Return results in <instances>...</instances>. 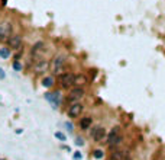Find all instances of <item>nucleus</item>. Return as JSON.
<instances>
[{"mask_svg":"<svg viewBox=\"0 0 165 160\" xmlns=\"http://www.w3.org/2000/svg\"><path fill=\"white\" fill-rule=\"evenodd\" d=\"M123 140H125V137H123V134H122V128L119 125H116L107 133L106 143L109 144V147L116 149L117 146H120L122 143H123Z\"/></svg>","mask_w":165,"mask_h":160,"instance_id":"1","label":"nucleus"},{"mask_svg":"<svg viewBox=\"0 0 165 160\" xmlns=\"http://www.w3.org/2000/svg\"><path fill=\"white\" fill-rule=\"evenodd\" d=\"M90 137L93 138V141L94 143H103L106 137H107V131H106V128L101 125H96L91 128V131H90Z\"/></svg>","mask_w":165,"mask_h":160,"instance_id":"2","label":"nucleus"},{"mask_svg":"<svg viewBox=\"0 0 165 160\" xmlns=\"http://www.w3.org/2000/svg\"><path fill=\"white\" fill-rule=\"evenodd\" d=\"M74 77H76V74L67 71V73H62V74H58L56 80H58V83L61 84L62 89H68V87L74 86Z\"/></svg>","mask_w":165,"mask_h":160,"instance_id":"3","label":"nucleus"},{"mask_svg":"<svg viewBox=\"0 0 165 160\" xmlns=\"http://www.w3.org/2000/svg\"><path fill=\"white\" fill-rule=\"evenodd\" d=\"M83 111H84V105L80 103V102H74V103H71V105L68 106L67 115H68V118L74 119V118H78L80 115L83 114Z\"/></svg>","mask_w":165,"mask_h":160,"instance_id":"4","label":"nucleus"},{"mask_svg":"<svg viewBox=\"0 0 165 160\" xmlns=\"http://www.w3.org/2000/svg\"><path fill=\"white\" fill-rule=\"evenodd\" d=\"M84 95H86L84 89H83V87H78V86H76V87L71 90V93L68 95V98H67V102H70V103L78 102L80 99H83V98H84Z\"/></svg>","mask_w":165,"mask_h":160,"instance_id":"5","label":"nucleus"},{"mask_svg":"<svg viewBox=\"0 0 165 160\" xmlns=\"http://www.w3.org/2000/svg\"><path fill=\"white\" fill-rule=\"evenodd\" d=\"M64 64H65V58L62 56H56L51 61V70L54 71L55 74H59L62 71V69H64Z\"/></svg>","mask_w":165,"mask_h":160,"instance_id":"6","label":"nucleus"},{"mask_svg":"<svg viewBox=\"0 0 165 160\" xmlns=\"http://www.w3.org/2000/svg\"><path fill=\"white\" fill-rule=\"evenodd\" d=\"M49 67H51V63L48 60H36V63L33 66V71L36 74H44L45 71H48Z\"/></svg>","mask_w":165,"mask_h":160,"instance_id":"7","label":"nucleus"},{"mask_svg":"<svg viewBox=\"0 0 165 160\" xmlns=\"http://www.w3.org/2000/svg\"><path fill=\"white\" fill-rule=\"evenodd\" d=\"M7 45L10 50H21L22 47V36L18 34H13L7 38Z\"/></svg>","mask_w":165,"mask_h":160,"instance_id":"8","label":"nucleus"},{"mask_svg":"<svg viewBox=\"0 0 165 160\" xmlns=\"http://www.w3.org/2000/svg\"><path fill=\"white\" fill-rule=\"evenodd\" d=\"M12 35V25L9 22L0 23V42L7 41V38Z\"/></svg>","mask_w":165,"mask_h":160,"instance_id":"9","label":"nucleus"},{"mask_svg":"<svg viewBox=\"0 0 165 160\" xmlns=\"http://www.w3.org/2000/svg\"><path fill=\"white\" fill-rule=\"evenodd\" d=\"M45 99L48 101V102H51L52 105V108L56 109L58 108V105H59V101H61V93L59 92H54V93H45Z\"/></svg>","mask_w":165,"mask_h":160,"instance_id":"10","label":"nucleus"},{"mask_svg":"<svg viewBox=\"0 0 165 160\" xmlns=\"http://www.w3.org/2000/svg\"><path fill=\"white\" fill-rule=\"evenodd\" d=\"M80 130H83V131H87L91 128L93 125V116H90V115H86V116H83V118H80Z\"/></svg>","mask_w":165,"mask_h":160,"instance_id":"11","label":"nucleus"},{"mask_svg":"<svg viewBox=\"0 0 165 160\" xmlns=\"http://www.w3.org/2000/svg\"><path fill=\"white\" fill-rule=\"evenodd\" d=\"M44 50H45V44L42 42V41H38V42H35L32 47V56L33 57H38V56H41L42 53H44Z\"/></svg>","mask_w":165,"mask_h":160,"instance_id":"12","label":"nucleus"},{"mask_svg":"<svg viewBox=\"0 0 165 160\" xmlns=\"http://www.w3.org/2000/svg\"><path fill=\"white\" fill-rule=\"evenodd\" d=\"M87 83H88V79L84 74H76V77H74V86L83 87V86L87 84Z\"/></svg>","mask_w":165,"mask_h":160,"instance_id":"13","label":"nucleus"},{"mask_svg":"<svg viewBox=\"0 0 165 160\" xmlns=\"http://www.w3.org/2000/svg\"><path fill=\"white\" fill-rule=\"evenodd\" d=\"M55 83V79L52 76H45L44 79H42V86L44 87H52Z\"/></svg>","mask_w":165,"mask_h":160,"instance_id":"14","label":"nucleus"},{"mask_svg":"<svg viewBox=\"0 0 165 160\" xmlns=\"http://www.w3.org/2000/svg\"><path fill=\"white\" fill-rule=\"evenodd\" d=\"M128 153L126 151H122V150H114L111 153V160H122Z\"/></svg>","mask_w":165,"mask_h":160,"instance_id":"15","label":"nucleus"},{"mask_svg":"<svg viewBox=\"0 0 165 160\" xmlns=\"http://www.w3.org/2000/svg\"><path fill=\"white\" fill-rule=\"evenodd\" d=\"M0 57L3 58V60H7V58L10 57V48L9 47H1L0 48Z\"/></svg>","mask_w":165,"mask_h":160,"instance_id":"16","label":"nucleus"},{"mask_svg":"<svg viewBox=\"0 0 165 160\" xmlns=\"http://www.w3.org/2000/svg\"><path fill=\"white\" fill-rule=\"evenodd\" d=\"M93 157H94V159H97V160L103 159V157H104V151H103V150H100V149L94 150V151H93Z\"/></svg>","mask_w":165,"mask_h":160,"instance_id":"17","label":"nucleus"},{"mask_svg":"<svg viewBox=\"0 0 165 160\" xmlns=\"http://www.w3.org/2000/svg\"><path fill=\"white\" fill-rule=\"evenodd\" d=\"M13 69L16 70V71H22V64L19 63V60H15V61H13Z\"/></svg>","mask_w":165,"mask_h":160,"instance_id":"18","label":"nucleus"},{"mask_svg":"<svg viewBox=\"0 0 165 160\" xmlns=\"http://www.w3.org/2000/svg\"><path fill=\"white\" fill-rule=\"evenodd\" d=\"M55 138H58L59 141H65V140H67L65 134H62V133H59V131H56V133H55Z\"/></svg>","mask_w":165,"mask_h":160,"instance_id":"19","label":"nucleus"},{"mask_svg":"<svg viewBox=\"0 0 165 160\" xmlns=\"http://www.w3.org/2000/svg\"><path fill=\"white\" fill-rule=\"evenodd\" d=\"M76 146H80V147H81V146H84V140H83L81 137H78L77 140H76Z\"/></svg>","mask_w":165,"mask_h":160,"instance_id":"20","label":"nucleus"},{"mask_svg":"<svg viewBox=\"0 0 165 160\" xmlns=\"http://www.w3.org/2000/svg\"><path fill=\"white\" fill-rule=\"evenodd\" d=\"M65 127H67V130H68L70 133H73V131H74V127H73V124H71V122H68V121H67Z\"/></svg>","mask_w":165,"mask_h":160,"instance_id":"21","label":"nucleus"},{"mask_svg":"<svg viewBox=\"0 0 165 160\" xmlns=\"http://www.w3.org/2000/svg\"><path fill=\"white\" fill-rule=\"evenodd\" d=\"M81 159H83V154L80 151H76L74 153V160H81Z\"/></svg>","mask_w":165,"mask_h":160,"instance_id":"22","label":"nucleus"},{"mask_svg":"<svg viewBox=\"0 0 165 160\" xmlns=\"http://www.w3.org/2000/svg\"><path fill=\"white\" fill-rule=\"evenodd\" d=\"M6 79V74H4V70L0 69V80H4Z\"/></svg>","mask_w":165,"mask_h":160,"instance_id":"23","label":"nucleus"},{"mask_svg":"<svg viewBox=\"0 0 165 160\" xmlns=\"http://www.w3.org/2000/svg\"><path fill=\"white\" fill-rule=\"evenodd\" d=\"M122 160H133V159L131 157V156H129V154H126V156H125V157H123Z\"/></svg>","mask_w":165,"mask_h":160,"instance_id":"24","label":"nucleus"},{"mask_svg":"<svg viewBox=\"0 0 165 160\" xmlns=\"http://www.w3.org/2000/svg\"><path fill=\"white\" fill-rule=\"evenodd\" d=\"M6 3H7V0H1V4H3V6H6Z\"/></svg>","mask_w":165,"mask_h":160,"instance_id":"25","label":"nucleus"},{"mask_svg":"<svg viewBox=\"0 0 165 160\" xmlns=\"http://www.w3.org/2000/svg\"><path fill=\"white\" fill-rule=\"evenodd\" d=\"M0 160H6V159H0Z\"/></svg>","mask_w":165,"mask_h":160,"instance_id":"26","label":"nucleus"}]
</instances>
